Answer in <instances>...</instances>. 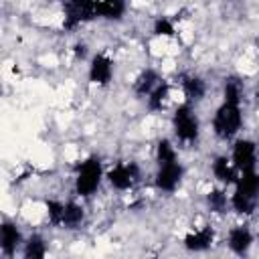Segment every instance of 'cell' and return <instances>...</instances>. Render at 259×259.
Returning a JSON list of instances; mask_svg holds the SVG:
<instances>
[{
  "mask_svg": "<svg viewBox=\"0 0 259 259\" xmlns=\"http://www.w3.org/2000/svg\"><path fill=\"white\" fill-rule=\"evenodd\" d=\"M233 186L235 188L231 194V208L241 214H251L259 204V172H241Z\"/></svg>",
  "mask_w": 259,
  "mask_h": 259,
  "instance_id": "cell-1",
  "label": "cell"
},
{
  "mask_svg": "<svg viewBox=\"0 0 259 259\" xmlns=\"http://www.w3.org/2000/svg\"><path fill=\"white\" fill-rule=\"evenodd\" d=\"M243 125V111L241 103L235 101H225L214 109L212 115V132L221 140H233Z\"/></svg>",
  "mask_w": 259,
  "mask_h": 259,
  "instance_id": "cell-2",
  "label": "cell"
},
{
  "mask_svg": "<svg viewBox=\"0 0 259 259\" xmlns=\"http://www.w3.org/2000/svg\"><path fill=\"white\" fill-rule=\"evenodd\" d=\"M172 130H174V136L184 144H192V142L198 140L200 121H198L190 101L180 103L174 109V113H172Z\"/></svg>",
  "mask_w": 259,
  "mask_h": 259,
  "instance_id": "cell-3",
  "label": "cell"
},
{
  "mask_svg": "<svg viewBox=\"0 0 259 259\" xmlns=\"http://www.w3.org/2000/svg\"><path fill=\"white\" fill-rule=\"evenodd\" d=\"M103 180V166L97 156H89L77 166L75 174V192L79 196H91L97 192L99 184Z\"/></svg>",
  "mask_w": 259,
  "mask_h": 259,
  "instance_id": "cell-4",
  "label": "cell"
},
{
  "mask_svg": "<svg viewBox=\"0 0 259 259\" xmlns=\"http://www.w3.org/2000/svg\"><path fill=\"white\" fill-rule=\"evenodd\" d=\"M93 18H97V0H65L63 4L65 30H75Z\"/></svg>",
  "mask_w": 259,
  "mask_h": 259,
  "instance_id": "cell-5",
  "label": "cell"
},
{
  "mask_svg": "<svg viewBox=\"0 0 259 259\" xmlns=\"http://www.w3.org/2000/svg\"><path fill=\"white\" fill-rule=\"evenodd\" d=\"M231 160H233L235 168L239 170V174H241V172L255 170V166H257V144H255L253 140L239 138V140L233 144Z\"/></svg>",
  "mask_w": 259,
  "mask_h": 259,
  "instance_id": "cell-6",
  "label": "cell"
},
{
  "mask_svg": "<svg viewBox=\"0 0 259 259\" xmlns=\"http://www.w3.org/2000/svg\"><path fill=\"white\" fill-rule=\"evenodd\" d=\"M105 178L115 190H130L140 180V168L134 162H119L107 170Z\"/></svg>",
  "mask_w": 259,
  "mask_h": 259,
  "instance_id": "cell-7",
  "label": "cell"
},
{
  "mask_svg": "<svg viewBox=\"0 0 259 259\" xmlns=\"http://www.w3.org/2000/svg\"><path fill=\"white\" fill-rule=\"evenodd\" d=\"M184 178V166L174 160V162H168V164H160L158 166V172H156V186L162 190V192H174L180 182Z\"/></svg>",
  "mask_w": 259,
  "mask_h": 259,
  "instance_id": "cell-8",
  "label": "cell"
},
{
  "mask_svg": "<svg viewBox=\"0 0 259 259\" xmlns=\"http://www.w3.org/2000/svg\"><path fill=\"white\" fill-rule=\"evenodd\" d=\"M87 77L93 85H109L113 79V61L107 53H97L89 61V71Z\"/></svg>",
  "mask_w": 259,
  "mask_h": 259,
  "instance_id": "cell-9",
  "label": "cell"
},
{
  "mask_svg": "<svg viewBox=\"0 0 259 259\" xmlns=\"http://www.w3.org/2000/svg\"><path fill=\"white\" fill-rule=\"evenodd\" d=\"M22 245V233L12 221H4L0 225V249L6 257H12L16 249Z\"/></svg>",
  "mask_w": 259,
  "mask_h": 259,
  "instance_id": "cell-10",
  "label": "cell"
},
{
  "mask_svg": "<svg viewBox=\"0 0 259 259\" xmlns=\"http://www.w3.org/2000/svg\"><path fill=\"white\" fill-rule=\"evenodd\" d=\"M210 170H212V176H214L221 184H225V186L235 184L237 178H239V170L235 168L231 156H217V158L212 160V164H210Z\"/></svg>",
  "mask_w": 259,
  "mask_h": 259,
  "instance_id": "cell-11",
  "label": "cell"
},
{
  "mask_svg": "<svg viewBox=\"0 0 259 259\" xmlns=\"http://www.w3.org/2000/svg\"><path fill=\"white\" fill-rule=\"evenodd\" d=\"M227 245L229 249L235 253V255H245L251 245H253V233L249 231V227L245 225H237L229 231V237H227Z\"/></svg>",
  "mask_w": 259,
  "mask_h": 259,
  "instance_id": "cell-12",
  "label": "cell"
},
{
  "mask_svg": "<svg viewBox=\"0 0 259 259\" xmlns=\"http://www.w3.org/2000/svg\"><path fill=\"white\" fill-rule=\"evenodd\" d=\"M214 241V231L210 227H200V229H194L190 231L186 237H184V247L188 251H194V253H200V251H206Z\"/></svg>",
  "mask_w": 259,
  "mask_h": 259,
  "instance_id": "cell-13",
  "label": "cell"
},
{
  "mask_svg": "<svg viewBox=\"0 0 259 259\" xmlns=\"http://www.w3.org/2000/svg\"><path fill=\"white\" fill-rule=\"evenodd\" d=\"M125 8V0H97V16L105 20H121Z\"/></svg>",
  "mask_w": 259,
  "mask_h": 259,
  "instance_id": "cell-14",
  "label": "cell"
},
{
  "mask_svg": "<svg viewBox=\"0 0 259 259\" xmlns=\"http://www.w3.org/2000/svg\"><path fill=\"white\" fill-rule=\"evenodd\" d=\"M182 91H184V95H186V99L190 103L192 101H200L206 95V83L198 75H188L182 81Z\"/></svg>",
  "mask_w": 259,
  "mask_h": 259,
  "instance_id": "cell-15",
  "label": "cell"
},
{
  "mask_svg": "<svg viewBox=\"0 0 259 259\" xmlns=\"http://www.w3.org/2000/svg\"><path fill=\"white\" fill-rule=\"evenodd\" d=\"M170 101V85L166 81H160L154 91L148 95V109L150 111H164Z\"/></svg>",
  "mask_w": 259,
  "mask_h": 259,
  "instance_id": "cell-16",
  "label": "cell"
},
{
  "mask_svg": "<svg viewBox=\"0 0 259 259\" xmlns=\"http://www.w3.org/2000/svg\"><path fill=\"white\" fill-rule=\"evenodd\" d=\"M85 219V210L79 202L75 200H69L65 202V210H63V221H61V227L65 229H77Z\"/></svg>",
  "mask_w": 259,
  "mask_h": 259,
  "instance_id": "cell-17",
  "label": "cell"
},
{
  "mask_svg": "<svg viewBox=\"0 0 259 259\" xmlns=\"http://www.w3.org/2000/svg\"><path fill=\"white\" fill-rule=\"evenodd\" d=\"M162 79H160V75L154 71V69H146L138 79H136V83H134V91L138 93V95H150L152 91H154V87L160 83Z\"/></svg>",
  "mask_w": 259,
  "mask_h": 259,
  "instance_id": "cell-18",
  "label": "cell"
},
{
  "mask_svg": "<svg viewBox=\"0 0 259 259\" xmlns=\"http://www.w3.org/2000/svg\"><path fill=\"white\" fill-rule=\"evenodd\" d=\"M22 255L24 259H42L47 257V243L40 235H30L26 243H22Z\"/></svg>",
  "mask_w": 259,
  "mask_h": 259,
  "instance_id": "cell-19",
  "label": "cell"
},
{
  "mask_svg": "<svg viewBox=\"0 0 259 259\" xmlns=\"http://www.w3.org/2000/svg\"><path fill=\"white\" fill-rule=\"evenodd\" d=\"M206 204L212 212L223 214V212H227V206H231V198H227L223 188H210L206 192Z\"/></svg>",
  "mask_w": 259,
  "mask_h": 259,
  "instance_id": "cell-20",
  "label": "cell"
},
{
  "mask_svg": "<svg viewBox=\"0 0 259 259\" xmlns=\"http://www.w3.org/2000/svg\"><path fill=\"white\" fill-rule=\"evenodd\" d=\"M178 160V154H176V148L172 146V142L168 138H162L156 146V162L158 166L160 164H168V162H174Z\"/></svg>",
  "mask_w": 259,
  "mask_h": 259,
  "instance_id": "cell-21",
  "label": "cell"
},
{
  "mask_svg": "<svg viewBox=\"0 0 259 259\" xmlns=\"http://www.w3.org/2000/svg\"><path fill=\"white\" fill-rule=\"evenodd\" d=\"M45 206H47V214H49L51 225L61 227V221H63V210H65V202L51 198V200H47V202H45Z\"/></svg>",
  "mask_w": 259,
  "mask_h": 259,
  "instance_id": "cell-22",
  "label": "cell"
},
{
  "mask_svg": "<svg viewBox=\"0 0 259 259\" xmlns=\"http://www.w3.org/2000/svg\"><path fill=\"white\" fill-rule=\"evenodd\" d=\"M225 101H235L241 103V95H243V85L237 79H227L225 81V89H223Z\"/></svg>",
  "mask_w": 259,
  "mask_h": 259,
  "instance_id": "cell-23",
  "label": "cell"
},
{
  "mask_svg": "<svg viewBox=\"0 0 259 259\" xmlns=\"http://www.w3.org/2000/svg\"><path fill=\"white\" fill-rule=\"evenodd\" d=\"M154 34L156 36H174L176 34V26L170 18L166 16H160L154 20Z\"/></svg>",
  "mask_w": 259,
  "mask_h": 259,
  "instance_id": "cell-24",
  "label": "cell"
},
{
  "mask_svg": "<svg viewBox=\"0 0 259 259\" xmlns=\"http://www.w3.org/2000/svg\"><path fill=\"white\" fill-rule=\"evenodd\" d=\"M257 97H259V87H257Z\"/></svg>",
  "mask_w": 259,
  "mask_h": 259,
  "instance_id": "cell-25",
  "label": "cell"
}]
</instances>
